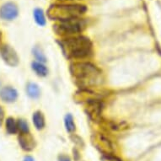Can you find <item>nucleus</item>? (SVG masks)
Segmentation results:
<instances>
[{"label": "nucleus", "mask_w": 161, "mask_h": 161, "mask_svg": "<svg viewBox=\"0 0 161 161\" xmlns=\"http://www.w3.org/2000/svg\"><path fill=\"white\" fill-rule=\"evenodd\" d=\"M64 127L65 129L69 133H73L76 130V125L74 122V116L71 114H67L64 117Z\"/></svg>", "instance_id": "obj_13"}, {"label": "nucleus", "mask_w": 161, "mask_h": 161, "mask_svg": "<svg viewBox=\"0 0 161 161\" xmlns=\"http://www.w3.org/2000/svg\"><path fill=\"white\" fill-rule=\"evenodd\" d=\"M0 85H1V83H0Z\"/></svg>", "instance_id": "obj_23"}, {"label": "nucleus", "mask_w": 161, "mask_h": 161, "mask_svg": "<svg viewBox=\"0 0 161 161\" xmlns=\"http://www.w3.org/2000/svg\"><path fill=\"white\" fill-rule=\"evenodd\" d=\"M64 54L68 58L75 59H84L90 58L93 54V44L90 38L78 35L66 37L59 42Z\"/></svg>", "instance_id": "obj_1"}, {"label": "nucleus", "mask_w": 161, "mask_h": 161, "mask_svg": "<svg viewBox=\"0 0 161 161\" xmlns=\"http://www.w3.org/2000/svg\"><path fill=\"white\" fill-rule=\"evenodd\" d=\"M23 161H35V159L33 158V157H31V156H25L24 158V160Z\"/></svg>", "instance_id": "obj_20"}, {"label": "nucleus", "mask_w": 161, "mask_h": 161, "mask_svg": "<svg viewBox=\"0 0 161 161\" xmlns=\"http://www.w3.org/2000/svg\"><path fill=\"white\" fill-rule=\"evenodd\" d=\"M17 127L19 133H29L30 127L28 122L24 119H19L17 121Z\"/></svg>", "instance_id": "obj_16"}, {"label": "nucleus", "mask_w": 161, "mask_h": 161, "mask_svg": "<svg viewBox=\"0 0 161 161\" xmlns=\"http://www.w3.org/2000/svg\"><path fill=\"white\" fill-rule=\"evenodd\" d=\"M26 93L28 96L31 99H38L41 96V90L39 85L36 83L30 82L26 85Z\"/></svg>", "instance_id": "obj_11"}, {"label": "nucleus", "mask_w": 161, "mask_h": 161, "mask_svg": "<svg viewBox=\"0 0 161 161\" xmlns=\"http://www.w3.org/2000/svg\"><path fill=\"white\" fill-rule=\"evenodd\" d=\"M70 67L72 75L82 87L96 85L101 74V71L97 67L88 62L74 63Z\"/></svg>", "instance_id": "obj_3"}, {"label": "nucleus", "mask_w": 161, "mask_h": 161, "mask_svg": "<svg viewBox=\"0 0 161 161\" xmlns=\"http://www.w3.org/2000/svg\"><path fill=\"white\" fill-rule=\"evenodd\" d=\"M60 1H68V2H72V1H79V0H60Z\"/></svg>", "instance_id": "obj_22"}, {"label": "nucleus", "mask_w": 161, "mask_h": 161, "mask_svg": "<svg viewBox=\"0 0 161 161\" xmlns=\"http://www.w3.org/2000/svg\"><path fill=\"white\" fill-rule=\"evenodd\" d=\"M0 55L3 62L10 67H16L19 63V58L15 52L10 46L3 45L0 47Z\"/></svg>", "instance_id": "obj_5"}, {"label": "nucleus", "mask_w": 161, "mask_h": 161, "mask_svg": "<svg viewBox=\"0 0 161 161\" xmlns=\"http://www.w3.org/2000/svg\"><path fill=\"white\" fill-rule=\"evenodd\" d=\"M58 161H71V158L66 154H60L58 156Z\"/></svg>", "instance_id": "obj_17"}, {"label": "nucleus", "mask_w": 161, "mask_h": 161, "mask_svg": "<svg viewBox=\"0 0 161 161\" xmlns=\"http://www.w3.org/2000/svg\"><path fill=\"white\" fill-rule=\"evenodd\" d=\"M73 152H74V160L78 161L79 159V158H80V155H79V152L78 151V149H77V148H74Z\"/></svg>", "instance_id": "obj_19"}, {"label": "nucleus", "mask_w": 161, "mask_h": 161, "mask_svg": "<svg viewBox=\"0 0 161 161\" xmlns=\"http://www.w3.org/2000/svg\"><path fill=\"white\" fill-rule=\"evenodd\" d=\"M33 16H34L35 21L39 26H45L46 24H47V19H46L45 14L42 8H35L34 11H33Z\"/></svg>", "instance_id": "obj_12"}, {"label": "nucleus", "mask_w": 161, "mask_h": 161, "mask_svg": "<svg viewBox=\"0 0 161 161\" xmlns=\"http://www.w3.org/2000/svg\"><path fill=\"white\" fill-rule=\"evenodd\" d=\"M6 131L9 134H15L18 132V127H17V121L13 117H8L5 122Z\"/></svg>", "instance_id": "obj_14"}, {"label": "nucleus", "mask_w": 161, "mask_h": 161, "mask_svg": "<svg viewBox=\"0 0 161 161\" xmlns=\"http://www.w3.org/2000/svg\"><path fill=\"white\" fill-rule=\"evenodd\" d=\"M4 116H5V113H4V111L2 106H0V127L2 126L3 122V120H4Z\"/></svg>", "instance_id": "obj_18"}, {"label": "nucleus", "mask_w": 161, "mask_h": 161, "mask_svg": "<svg viewBox=\"0 0 161 161\" xmlns=\"http://www.w3.org/2000/svg\"><path fill=\"white\" fill-rule=\"evenodd\" d=\"M32 122H33L36 129L38 131L44 129V127H46V120L45 116L42 111H35L32 115Z\"/></svg>", "instance_id": "obj_9"}, {"label": "nucleus", "mask_w": 161, "mask_h": 161, "mask_svg": "<svg viewBox=\"0 0 161 161\" xmlns=\"http://www.w3.org/2000/svg\"><path fill=\"white\" fill-rule=\"evenodd\" d=\"M19 8L13 2H8L0 8V18L7 21H11L18 16Z\"/></svg>", "instance_id": "obj_6"}, {"label": "nucleus", "mask_w": 161, "mask_h": 161, "mask_svg": "<svg viewBox=\"0 0 161 161\" xmlns=\"http://www.w3.org/2000/svg\"><path fill=\"white\" fill-rule=\"evenodd\" d=\"M19 143L22 149L27 152L32 151L36 147V141L31 133H19L18 137Z\"/></svg>", "instance_id": "obj_7"}, {"label": "nucleus", "mask_w": 161, "mask_h": 161, "mask_svg": "<svg viewBox=\"0 0 161 161\" xmlns=\"http://www.w3.org/2000/svg\"><path fill=\"white\" fill-rule=\"evenodd\" d=\"M86 25L87 23L84 19L77 18L58 22L57 24L53 25V31L58 36L66 38L78 36L85 31Z\"/></svg>", "instance_id": "obj_4"}, {"label": "nucleus", "mask_w": 161, "mask_h": 161, "mask_svg": "<svg viewBox=\"0 0 161 161\" xmlns=\"http://www.w3.org/2000/svg\"><path fill=\"white\" fill-rule=\"evenodd\" d=\"M87 11V7L80 3H54L47 10L48 17L52 20L64 21L81 18Z\"/></svg>", "instance_id": "obj_2"}, {"label": "nucleus", "mask_w": 161, "mask_h": 161, "mask_svg": "<svg viewBox=\"0 0 161 161\" xmlns=\"http://www.w3.org/2000/svg\"><path fill=\"white\" fill-rule=\"evenodd\" d=\"M31 69L32 70L36 73V74L37 76L42 77V78H44V77L47 76L48 72H49L48 71L47 67L46 66L45 64L37 61L32 62Z\"/></svg>", "instance_id": "obj_10"}, {"label": "nucleus", "mask_w": 161, "mask_h": 161, "mask_svg": "<svg viewBox=\"0 0 161 161\" xmlns=\"http://www.w3.org/2000/svg\"><path fill=\"white\" fill-rule=\"evenodd\" d=\"M32 53H33V56L36 58V61L42 63V64L47 63V57H46L45 53L42 51V49L40 47H38V46L34 47L33 49H32Z\"/></svg>", "instance_id": "obj_15"}, {"label": "nucleus", "mask_w": 161, "mask_h": 161, "mask_svg": "<svg viewBox=\"0 0 161 161\" xmlns=\"http://www.w3.org/2000/svg\"><path fill=\"white\" fill-rule=\"evenodd\" d=\"M0 99L6 103H13L18 99V92L14 88L6 86L0 90Z\"/></svg>", "instance_id": "obj_8"}, {"label": "nucleus", "mask_w": 161, "mask_h": 161, "mask_svg": "<svg viewBox=\"0 0 161 161\" xmlns=\"http://www.w3.org/2000/svg\"><path fill=\"white\" fill-rule=\"evenodd\" d=\"M2 42H3V34H2V31H0V47H2Z\"/></svg>", "instance_id": "obj_21"}]
</instances>
